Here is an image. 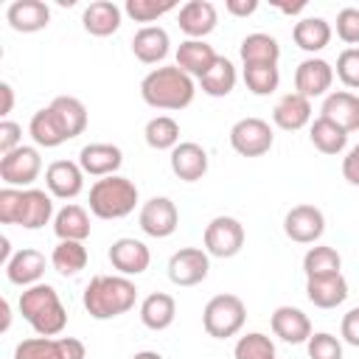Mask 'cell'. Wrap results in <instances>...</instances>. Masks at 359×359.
Returning a JSON list of instances; mask_svg holds the SVG:
<instances>
[{"instance_id":"obj_1","label":"cell","mask_w":359,"mask_h":359,"mask_svg":"<svg viewBox=\"0 0 359 359\" xmlns=\"http://www.w3.org/2000/svg\"><path fill=\"white\" fill-rule=\"evenodd\" d=\"M140 95L154 109H185L196 95V84L194 76H188L177 65H165L154 67L140 81Z\"/></svg>"},{"instance_id":"obj_2","label":"cell","mask_w":359,"mask_h":359,"mask_svg":"<svg viewBox=\"0 0 359 359\" xmlns=\"http://www.w3.org/2000/svg\"><path fill=\"white\" fill-rule=\"evenodd\" d=\"M137 300V289L126 275H95L84 289V309L95 320L126 314Z\"/></svg>"},{"instance_id":"obj_3","label":"cell","mask_w":359,"mask_h":359,"mask_svg":"<svg viewBox=\"0 0 359 359\" xmlns=\"http://www.w3.org/2000/svg\"><path fill=\"white\" fill-rule=\"evenodd\" d=\"M137 205V185L121 174L101 177L90 188V213L98 219H123Z\"/></svg>"},{"instance_id":"obj_4","label":"cell","mask_w":359,"mask_h":359,"mask_svg":"<svg viewBox=\"0 0 359 359\" xmlns=\"http://www.w3.org/2000/svg\"><path fill=\"white\" fill-rule=\"evenodd\" d=\"M244 320H247V306L238 294H216L208 300L202 311V325L213 339L236 337L244 328Z\"/></svg>"},{"instance_id":"obj_5","label":"cell","mask_w":359,"mask_h":359,"mask_svg":"<svg viewBox=\"0 0 359 359\" xmlns=\"http://www.w3.org/2000/svg\"><path fill=\"white\" fill-rule=\"evenodd\" d=\"M244 247V224L233 216H216L205 227V252L213 258H233Z\"/></svg>"},{"instance_id":"obj_6","label":"cell","mask_w":359,"mask_h":359,"mask_svg":"<svg viewBox=\"0 0 359 359\" xmlns=\"http://www.w3.org/2000/svg\"><path fill=\"white\" fill-rule=\"evenodd\" d=\"M272 129L264 118H241L230 129V146L241 157H261L272 149Z\"/></svg>"},{"instance_id":"obj_7","label":"cell","mask_w":359,"mask_h":359,"mask_svg":"<svg viewBox=\"0 0 359 359\" xmlns=\"http://www.w3.org/2000/svg\"><path fill=\"white\" fill-rule=\"evenodd\" d=\"M42 171V157L34 146H20L0 157V180L6 188H28Z\"/></svg>"},{"instance_id":"obj_8","label":"cell","mask_w":359,"mask_h":359,"mask_svg":"<svg viewBox=\"0 0 359 359\" xmlns=\"http://www.w3.org/2000/svg\"><path fill=\"white\" fill-rule=\"evenodd\" d=\"M210 258L199 247H182L168 258V278L174 286H196L208 278Z\"/></svg>"},{"instance_id":"obj_9","label":"cell","mask_w":359,"mask_h":359,"mask_svg":"<svg viewBox=\"0 0 359 359\" xmlns=\"http://www.w3.org/2000/svg\"><path fill=\"white\" fill-rule=\"evenodd\" d=\"M140 230L151 238H168L177 224H180V213H177V205L168 199V196H151L143 208H140Z\"/></svg>"},{"instance_id":"obj_10","label":"cell","mask_w":359,"mask_h":359,"mask_svg":"<svg viewBox=\"0 0 359 359\" xmlns=\"http://www.w3.org/2000/svg\"><path fill=\"white\" fill-rule=\"evenodd\" d=\"M331 84H334V67L320 56L303 59L294 70V93L309 101L317 95H325L331 90Z\"/></svg>"},{"instance_id":"obj_11","label":"cell","mask_w":359,"mask_h":359,"mask_svg":"<svg viewBox=\"0 0 359 359\" xmlns=\"http://www.w3.org/2000/svg\"><path fill=\"white\" fill-rule=\"evenodd\" d=\"M283 233L297 244H314L325 233V216L314 205H294L283 219Z\"/></svg>"},{"instance_id":"obj_12","label":"cell","mask_w":359,"mask_h":359,"mask_svg":"<svg viewBox=\"0 0 359 359\" xmlns=\"http://www.w3.org/2000/svg\"><path fill=\"white\" fill-rule=\"evenodd\" d=\"M45 185L56 199H73L84 188V171L73 160H53L45 171Z\"/></svg>"},{"instance_id":"obj_13","label":"cell","mask_w":359,"mask_h":359,"mask_svg":"<svg viewBox=\"0 0 359 359\" xmlns=\"http://www.w3.org/2000/svg\"><path fill=\"white\" fill-rule=\"evenodd\" d=\"M109 264L121 275H140L151 264V252L140 238H115L109 247Z\"/></svg>"},{"instance_id":"obj_14","label":"cell","mask_w":359,"mask_h":359,"mask_svg":"<svg viewBox=\"0 0 359 359\" xmlns=\"http://www.w3.org/2000/svg\"><path fill=\"white\" fill-rule=\"evenodd\" d=\"M180 31L188 36V39H205L216 22H219V14H216V6L210 0H188L182 8H180Z\"/></svg>"},{"instance_id":"obj_15","label":"cell","mask_w":359,"mask_h":359,"mask_svg":"<svg viewBox=\"0 0 359 359\" xmlns=\"http://www.w3.org/2000/svg\"><path fill=\"white\" fill-rule=\"evenodd\" d=\"M79 165L90 177H112L123 165V151L112 143H87L79 151Z\"/></svg>"},{"instance_id":"obj_16","label":"cell","mask_w":359,"mask_h":359,"mask_svg":"<svg viewBox=\"0 0 359 359\" xmlns=\"http://www.w3.org/2000/svg\"><path fill=\"white\" fill-rule=\"evenodd\" d=\"M171 171L182 182L202 180L208 174V151L194 140H182L180 146L171 149Z\"/></svg>"},{"instance_id":"obj_17","label":"cell","mask_w":359,"mask_h":359,"mask_svg":"<svg viewBox=\"0 0 359 359\" xmlns=\"http://www.w3.org/2000/svg\"><path fill=\"white\" fill-rule=\"evenodd\" d=\"M269 325H272V334H275L278 339L289 342V345L309 342V337H311V323H309V317H306L300 309H294V306H280V309H275Z\"/></svg>"},{"instance_id":"obj_18","label":"cell","mask_w":359,"mask_h":359,"mask_svg":"<svg viewBox=\"0 0 359 359\" xmlns=\"http://www.w3.org/2000/svg\"><path fill=\"white\" fill-rule=\"evenodd\" d=\"M323 118H328L331 123H337L339 129H345L348 135L359 129V95L348 93V90H337L328 93L320 109Z\"/></svg>"},{"instance_id":"obj_19","label":"cell","mask_w":359,"mask_h":359,"mask_svg":"<svg viewBox=\"0 0 359 359\" xmlns=\"http://www.w3.org/2000/svg\"><path fill=\"white\" fill-rule=\"evenodd\" d=\"M6 20L14 31L34 34V31H42L50 22V8L42 0H14L6 8Z\"/></svg>"},{"instance_id":"obj_20","label":"cell","mask_w":359,"mask_h":359,"mask_svg":"<svg viewBox=\"0 0 359 359\" xmlns=\"http://www.w3.org/2000/svg\"><path fill=\"white\" fill-rule=\"evenodd\" d=\"M45 275V255L39 250H31V247H22L11 255V261L6 264V278L17 286H34V283H42L39 278Z\"/></svg>"},{"instance_id":"obj_21","label":"cell","mask_w":359,"mask_h":359,"mask_svg":"<svg viewBox=\"0 0 359 359\" xmlns=\"http://www.w3.org/2000/svg\"><path fill=\"white\" fill-rule=\"evenodd\" d=\"M306 297L317 309H337L348 300V280L342 272L323 275V278H306Z\"/></svg>"},{"instance_id":"obj_22","label":"cell","mask_w":359,"mask_h":359,"mask_svg":"<svg viewBox=\"0 0 359 359\" xmlns=\"http://www.w3.org/2000/svg\"><path fill=\"white\" fill-rule=\"evenodd\" d=\"M216 59H219V53L205 39H185L177 48V67L196 79H202L216 65Z\"/></svg>"},{"instance_id":"obj_23","label":"cell","mask_w":359,"mask_h":359,"mask_svg":"<svg viewBox=\"0 0 359 359\" xmlns=\"http://www.w3.org/2000/svg\"><path fill=\"white\" fill-rule=\"evenodd\" d=\"M168 31L160 25H143L135 36H132V53L143 62V65H157L168 56Z\"/></svg>"},{"instance_id":"obj_24","label":"cell","mask_w":359,"mask_h":359,"mask_svg":"<svg viewBox=\"0 0 359 359\" xmlns=\"http://www.w3.org/2000/svg\"><path fill=\"white\" fill-rule=\"evenodd\" d=\"M272 121H275V126L283 129V132H297V129H303V126L311 121V101L303 98V95H297V93H286V95L275 104Z\"/></svg>"},{"instance_id":"obj_25","label":"cell","mask_w":359,"mask_h":359,"mask_svg":"<svg viewBox=\"0 0 359 359\" xmlns=\"http://www.w3.org/2000/svg\"><path fill=\"white\" fill-rule=\"evenodd\" d=\"M81 25L93 36H112L121 28V8L112 0H95L84 8Z\"/></svg>"},{"instance_id":"obj_26","label":"cell","mask_w":359,"mask_h":359,"mask_svg":"<svg viewBox=\"0 0 359 359\" xmlns=\"http://www.w3.org/2000/svg\"><path fill=\"white\" fill-rule=\"evenodd\" d=\"M50 112L59 121V126H62L67 140L79 137L87 129V107L79 98H73V95H56L50 101Z\"/></svg>"},{"instance_id":"obj_27","label":"cell","mask_w":359,"mask_h":359,"mask_svg":"<svg viewBox=\"0 0 359 359\" xmlns=\"http://www.w3.org/2000/svg\"><path fill=\"white\" fill-rule=\"evenodd\" d=\"M53 219V202L50 194L39 188H25L22 191V210H20V227L25 230H39Z\"/></svg>"},{"instance_id":"obj_28","label":"cell","mask_w":359,"mask_h":359,"mask_svg":"<svg viewBox=\"0 0 359 359\" xmlns=\"http://www.w3.org/2000/svg\"><path fill=\"white\" fill-rule=\"evenodd\" d=\"M292 39L300 50L306 53H317L331 42V22L323 17H303L294 22L292 28Z\"/></svg>"},{"instance_id":"obj_29","label":"cell","mask_w":359,"mask_h":359,"mask_svg":"<svg viewBox=\"0 0 359 359\" xmlns=\"http://www.w3.org/2000/svg\"><path fill=\"white\" fill-rule=\"evenodd\" d=\"M238 56L247 65H278L280 59V45L269 34H247L238 45Z\"/></svg>"},{"instance_id":"obj_30","label":"cell","mask_w":359,"mask_h":359,"mask_svg":"<svg viewBox=\"0 0 359 359\" xmlns=\"http://www.w3.org/2000/svg\"><path fill=\"white\" fill-rule=\"evenodd\" d=\"M177 317V303L171 294L165 292H151L143 303H140V320L146 328L151 331H165Z\"/></svg>"},{"instance_id":"obj_31","label":"cell","mask_w":359,"mask_h":359,"mask_svg":"<svg viewBox=\"0 0 359 359\" xmlns=\"http://www.w3.org/2000/svg\"><path fill=\"white\" fill-rule=\"evenodd\" d=\"M53 233L59 241H84L90 236V216L81 205H65L53 216Z\"/></svg>"},{"instance_id":"obj_32","label":"cell","mask_w":359,"mask_h":359,"mask_svg":"<svg viewBox=\"0 0 359 359\" xmlns=\"http://www.w3.org/2000/svg\"><path fill=\"white\" fill-rule=\"evenodd\" d=\"M236 67H233V62L230 59H224V56H219L216 59V65L199 79V87H202V93L205 95H210V98H224V95H230L233 93V87H236Z\"/></svg>"},{"instance_id":"obj_33","label":"cell","mask_w":359,"mask_h":359,"mask_svg":"<svg viewBox=\"0 0 359 359\" xmlns=\"http://www.w3.org/2000/svg\"><path fill=\"white\" fill-rule=\"evenodd\" d=\"M309 140H311V146H314L317 151H323V154H339V151L348 146V132L320 115V118L311 123V129H309Z\"/></svg>"},{"instance_id":"obj_34","label":"cell","mask_w":359,"mask_h":359,"mask_svg":"<svg viewBox=\"0 0 359 359\" xmlns=\"http://www.w3.org/2000/svg\"><path fill=\"white\" fill-rule=\"evenodd\" d=\"M87 247L84 241H59L50 252V264L59 275L70 278V275H79L84 266H87Z\"/></svg>"},{"instance_id":"obj_35","label":"cell","mask_w":359,"mask_h":359,"mask_svg":"<svg viewBox=\"0 0 359 359\" xmlns=\"http://www.w3.org/2000/svg\"><path fill=\"white\" fill-rule=\"evenodd\" d=\"M28 132H31L34 143L42 146V149H56V146H62V143L67 140L65 132H62V126H59V121L53 118L50 107H45V109H39V112L31 115Z\"/></svg>"},{"instance_id":"obj_36","label":"cell","mask_w":359,"mask_h":359,"mask_svg":"<svg viewBox=\"0 0 359 359\" xmlns=\"http://www.w3.org/2000/svg\"><path fill=\"white\" fill-rule=\"evenodd\" d=\"M143 137H146V143H149L151 149H157V151L174 149V146H180V123H177L174 118H168V115H157V118H151V121L146 123Z\"/></svg>"},{"instance_id":"obj_37","label":"cell","mask_w":359,"mask_h":359,"mask_svg":"<svg viewBox=\"0 0 359 359\" xmlns=\"http://www.w3.org/2000/svg\"><path fill=\"white\" fill-rule=\"evenodd\" d=\"M342 266V258L334 247H311L306 255H303V272L306 278H323V275H337Z\"/></svg>"},{"instance_id":"obj_38","label":"cell","mask_w":359,"mask_h":359,"mask_svg":"<svg viewBox=\"0 0 359 359\" xmlns=\"http://www.w3.org/2000/svg\"><path fill=\"white\" fill-rule=\"evenodd\" d=\"M53 303H59L56 289H53L50 283H34V286H28V289L20 294V314H22V320L31 323L39 311H45V309L53 306Z\"/></svg>"},{"instance_id":"obj_39","label":"cell","mask_w":359,"mask_h":359,"mask_svg":"<svg viewBox=\"0 0 359 359\" xmlns=\"http://www.w3.org/2000/svg\"><path fill=\"white\" fill-rule=\"evenodd\" d=\"M244 84L252 95H272L280 84V70H278V65H247Z\"/></svg>"},{"instance_id":"obj_40","label":"cell","mask_w":359,"mask_h":359,"mask_svg":"<svg viewBox=\"0 0 359 359\" xmlns=\"http://www.w3.org/2000/svg\"><path fill=\"white\" fill-rule=\"evenodd\" d=\"M233 356L236 359H278L275 342L261 331H250V334L238 337V342L233 348Z\"/></svg>"},{"instance_id":"obj_41","label":"cell","mask_w":359,"mask_h":359,"mask_svg":"<svg viewBox=\"0 0 359 359\" xmlns=\"http://www.w3.org/2000/svg\"><path fill=\"white\" fill-rule=\"evenodd\" d=\"M14 359H62L59 337H31L14 348Z\"/></svg>"},{"instance_id":"obj_42","label":"cell","mask_w":359,"mask_h":359,"mask_svg":"<svg viewBox=\"0 0 359 359\" xmlns=\"http://www.w3.org/2000/svg\"><path fill=\"white\" fill-rule=\"evenodd\" d=\"M65 325H67V311H65L62 300L53 303V306H48L45 311H39L31 320V328L36 331V337H59L65 331Z\"/></svg>"},{"instance_id":"obj_43","label":"cell","mask_w":359,"mask_h":359,"mask_svg":"<svg viewBox=\"0 0 359 359\" xmlns=\"http://www.w3.org/2000/svg\"><path fill=\"white\" fill-rule=\"evenodd\" d=\"M177 8V3L174 0H126V6H123V11L135 20V22H154L157 17H163V14H168V11H174Z\"/></svg>"},{"instance_id":"obj_44","label":"cell","mask_w":359,"mask_h":359,"mask_svg":"<svg viewBox=\"0 0 359 359\" xmlns=\"http://www.w3.org/2000/svg\"><path fill=\"white\" fill-rule=\"evenodd\" d=\"M306 348H309V359H342V342L328 331L311 334Z\"/></svg>"},{"instance_id":"obj_45","label":"cell","mask_w":359,"mask_h":359,"mask_svg":"<svg viewBox=\"0 0 359 359\" xmlns=\"http://www.w3.org/2000/svg\"><path fill=\"white\" fill-rule=\"evenodd\" d=\"M337 76L345 87L359 90V48H345L337 56Z\"/></svg>"},{"instance_id":"obj_46","label":"cell","mask_w":359,"mask_h":359,"mask_svg":"<svg viewBox=\"0 0 359 359\" xmlns=\"http://www.w3.org/2000/svg\"><path fill=\"white\" fill-rule=\"evenodd\" d=\"M22 191H25V188H3V191H0V222H3V224H17V222H20Z\"/></svg>"},{"instance_id":"obj_47","label":"cell","mask_w":359,"mask_h":359,"mask_svg":"<svg viewBox=\"0 0 359 359\" xmlns=\"http://www.w3.org/2000/svg\"><path fill=\"white\" fill-rule=\"evenodd\" d=\"M337 36L345 45H359V8H342L337 14Z\"/></svg>"},{"instance_id":"obj_48","label":"cell","mask_w":359,"mask_h":359,"mask_svg":"<svg viewBox=\"0 0 359 359\" xmlns=\"http://www.w3.org/2000/svg\"><path fill=\"white\" fill-rule=\"evenodd\" d=\"M22 146V129L14 121H0V154H8Z\"/></svg>"},{"instance_id":"obj_49","label":"cell","mask_w":359,"mask_h":359,"mask_svg":"<svg viewBox=\"0 0 359 359\" xmlns=\"http://www.w3.org/2000/svg\"><path fill=\"white\" fill-rule=\"evenodd\" d=\"M339 331H342V339H345L348 345L359 348V306H356V309H351V311L342 317Z\"/></svg>"},{"instance_id":"obj_50","label":"cell","mask_w":359,"mask_h":359,"mask_svg":"<svg viewBox=\"0 0 359 359\" xmlns=\"http://www.w3.org/2000/svg\"><path fill=\"white\" fill-rule=\"evenodd\" d=\"M342 177L351 185H359V143L345 154V160H342Z\"/></svg>"},{"instance_id":"obj_51","label":"cell","mask_w":359,"mask_h":359,"mask_svg":"<svg viewBox=\"0 0 359 359\" xmlns=\"http://www.w3.org/2000/svg\"><path fill=\"white\" fill-rule=\"evenodd\" d=\"M59 345H62V359H87V348L81 339L76 337H59Z\"/></svg>"},{"instance_id":"obj_52","label":"cell","mask_w":359,"mask_h":359,"mask_svg":"<svg viewBox=\"0 0 359 359\" xmlns=\"http://www.w3.org/2000/svg\"><path fill=\"white\" fill-rule=\"evenodd\" d=\"M224 8H227V14H233V17H250V14H255L258 0H227Z\"/></svg>"},{"instance_id":"obj_53","label":"cell","mask_w":359,"mask_h":359,"mask_svg":"<svg viewBox=\"0 0 359 359\" xmlns=\"http://www.w3.org/2000/svg\"><path fill=\"white\" fill-rule=\"evenodd\" d=\"M0 95H3V107H0V115L6 118V115L11 112V107H14V90H11V84H8V81H3V84H0Z\"/></svg>"},{"instance_id":"obj_54","label":"cell","mask_w":359,"mask_h":359,"mask_svg":"<svg viewBox=\"0 0 359 359\" xmlns=\"http://www.w3.org/2000/svg\"><path fill=\"white\" fill-rule=\"evenodd\" d=\"M275 6H278L283 14H300V11L306 8V3H303V0H300V3H275Z\"/></svg>"},{"instance_id":"obj_55","label":"cell","mask_w":359,"mask_h":359,"mask_svg":"<svg viewBox=\"0 0 359 359\" xmlns=\"http://www.w3.org/2000/svg\"><path fill=\"white\" fill-rule=\"evenodd\" d=\"M0 314H3L0 331H8V325H11V309H8V300H3V303H0Z\"/></svg>"},{"instance_id":"obj_56","label":"cell","mask_w":359,"mask_h":359,"mask_svg":"<svg viewBox=\"0 0 359 359\" xmlns=\"http://www.w3.org/2000/svg\"><path fill=\"white\" fill-rule=\"evenodd\" d=\"M0 261H3V264H8V261H11V244H8V238H6V236L0 238Z\"/></svg>"},{"instance_id":"obj_57","label":"cell","mask_w":359,"mask_h":359,"mask_svg":"<svg viewBox=\"0 0 359 359\" xmlns=\"http://www.w3.org/2000/svg\"><path fill=\"white\" fill-rule=\"evenodd\" d=\"M132 359H163V356H160L157 351H137Z\"/></svg>"}]
</instances>
